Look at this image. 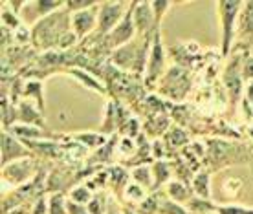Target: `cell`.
I'll return each instance as SVG.
<instances>
[{
    "instance_id": "obj_7",
    "label": "cell",
    "mask_w": 253,
    "mask_h": 214,
    "mask_svg": "<svg viewBox=\"0 0 253 214\" xmlns=\"http://www.w3.org/2000/svg\"><path fill=\"white\" fill-rule=\"evenodd\" d=\"M165 70V50L162 44V37H160V30L152 33V44L149 50V59H147V70H145V82L149 86L156 84L160 75Z\"/></svg>"
},
{
    "instance_id": "obj_32",
    "label": "cell",
    "mask_w": 253,
    "mask_h": 214,
    "mask_svg": "<svg viewBox=\"0 0 253 214\" xmlns=\"http://www.w3.org/2000/svg\"><path fill=\"white\" fill-rule=\"evenodd\" d=\"M242 79L248 82L253 81V53H246L242 59Z\"/></svg>"
},
{
    "instance_id": "obj_23",
    "label": "cell",
    "mask_w": 253,
    "mask_h": 214,
    "mask_svg": "<svg viewBox=\"0 0 253 214\" xmlns=\"http://www.w3.org/2000/svg\"><path fill=\"white\" fill-rule=\"evenodd\" d=\"M160 202H162V196H158V194L147 196L145 200L138 205V209H136V214H158Z\"/></svg>"
},
{
    "instance_id": "obj_8",
    "label": "cell",
    "mask_w": 253,
    "mask_h": 214,
    "mask_svg": "<svg viewBox=\"0 0 253 214\" xmlns=\"http://www.w3.org/2000/svg\"><path fill=\"white\" fill-rule=\"evenodd\" d=\"M242 53H233V55H229V63L224 70V84H226V88L228 92L231 94V99L237 101L239 99V95H241V90H242Z\"/></svg>"
},
{
    "instance_id": "obj_15",
    "label": "cell",
    "mask_w": 253,
    "mask_h": 214,
    "mask_svg": "<svg viewBox=\"0 0 253 214\" xmlns=\"http://www.w3.org/2000/svg\"><path fill=\"white\" fill-rule=\"evenodd\" d=\"M7 132H11L17 139H20L22 143H32L33 139H44L46 132L37 128L35 125H13Z\"/></svg>"
},
{
    "instance_id": "obj_31",
    "label": "cell",
    "mask_w": 253,
    "mask_h": 214,
    "mask_svg": "<svg viewBox=\"0 0 253 214\" xmlns=\"http://www.w3.org/2000/svg\"><path fill=\"white\" fill-rule=\"evenodd\" d=\"M2 26L4 28L9 26V30H19L22 22H20L19 17H15V13H7L6 7H2Z\"/></svg>"
},
{
    "instance_id": "obj_35",
    "label": "cell",
    "mask_w": 253,
    "mask_h": 214,
    "mask_svg": "<svg viewBox=\"0 0 253 214\" xmlns=\"http://www.w3.org/2000/svg\"><path fill=\"white\" fill-rule=\"evenodd\" d=\"M86 207H88L90 214H105V202H103V198H99V196H94V200Z\"/></svg>"
},
{
    "instance_id": "obj_14",
    "label": "cell",
    "mask_w": 253,
    "mask_h": 214,
    "mask_svg": "<svg viewBox=\"0 0 253 214\" xmlns=\"http://www.w3.org/2000/svg\"><path fill=\"white\" fill-rule=\"evenodd\" d=\"M237 32L248 42L253 40V2H244L239 20H237Z\"/></svg>"
},
{
    "instance_id": "obj_16",
    "label": "cell",
    "mask_w": 253,
    "mask_h": 214,
    "mask_svg": "<svg viewBox=\"0 0 253 214\" xmlns=\"http://www.w3.org/2000/svg\"><path fill=\"white\" fill-rule=\"evenodd\" d=\"M191 187H193L195 196L211 200V172L209 170H198V172H195Z\"/></svg>"
},
{
    "instance_id": "obj_20",
    "label": "cell",
    "mask_w": 253,
    "mask_h": 214,
    "mask_svg": "<svg viewBox=\"0 0 253 214\" xmlns=\"http://www.w3.org/2000/svg\"><path fill=\"white\" fill-rule=\"evenodd\" d=\"M92 200H94V194L88 185H77L70 190V202L77 203V205H88Z\"/></svg>"
},
{
    "instance_id": "obj_12",
    "label": "cell",
    "mask_w": 253,
    "mask_h": 214,
    "mask_svg": "<svg viewBox=\"0 0 253 214\" xmlns=\"http://www.w3.org/2000/svg\"><path fill=\"white\" fill-rule=\"evenodd\" d=\"M32 174H33V165L28 158L4 167V179H9V181L15 183V185L24 183Z\"/></svg>"
},
{
    "instance_id": "obj_11",
    "label": "cell",
    "mask_w": 253,
    "mask_h": 214,
    "mask_svg": "<svg viewBox=\"0 0 253 214\" xmlns=\"http://www.w3.org/2000/svg\"><path fill=\"white\" fill-rule=\"evenodd\" d=\"M134 26H136L139 37H149L151 33L158 30L151 2H136L134 4Z\"/></svg>"
},
{
    "instance_id": "obj_28",
    "label": "cell",
    "mask_w": 253,
    "mask_h": 214,
    "mask_svg": "<svg viewBox=\"0 0 253 214\" xmlns=\"http://www.w3.org/2000/svg\"><path fill=\"white\" fill-rule=\"evenodd\" d=\"M218 214H253V207L226 203V205H220V207H218Z\"/></svg>"
},
{
    "instance_id": "obj_3",
    "label": "cell",
    "mask_w": 253,
    "mask_h": 214,
    "mask_svg": "<svg viewBox=\"0 0 253 214\" xmlns=\"http://www.w3.org/2000/svg\"><path fill=\"white\" fill-rule=\"evenodd\" d=\"M189 73L184 68H180V66H172L171 70L165 71V75L162 77V82H160L158 88L165 97H169L172 101H182L185 94L189 92Z\"/></svg>"
},
{
    "instance_id": "obj_13",
    "label": "cell",
    "mask_w": 253,
    "mask_h": 214,
    "mask_svg": "<svg viewBox=\"0 0 253 214\" xmlns=\"http://www.w3.org/2000/svg\"><path fill=\"white\" fill-rule=\"evenodd\" d=\"M165 194H167V198H171L172 202L180 203V205H187V203L195 198L193 187H191L189 183L180 181V179H174V181L167 183V187H165Z\"/></svg>"
},
{
    "instance_id": "obj_34",
    "label": "cell",
    "mask_w": 253,
    "mask_h": 214,
    "mask_svg": "<svg viewBox=\"0 0 253 214\" xmlns=\"http://www.w3.org/2000/svg\"><path fill=\"white\" fill-rule=\"evenodd\" d=\"M26 94L24 95H33L35 99H39V103H41V107H42V95H41V92H42V84L39 81H32L26 84Z\"/></svg>"
},
{
    "instance_id": "obj_4",
    "label": "cell",
    "mask_w": 253,
    "mask_h": 214,
    "mask_svg": "<svg viewBox=\"0 0 253 214\" xmlns=\"http://www.w3.org/2000/svg\"><path fill=\"white\" fill-rule=\"evenodd\" d=\"M134 4H136V2H130L125 19L121 20L120 24L116 26L107 37L101 38L105 50L114 51V50H118V48H121V46H125L134 40V35L138 33L136 32V26H134Z\"/></svg>"
},
{
    "instance_id": "obj_19",
    "label": "cell",
    "mask_w": 253,
    "mask_h": 214,
    "mask_svg": "<svg viewBox=\"0 0 253 214\" xmlns=\"http://www.w3.org/2000/svg\"><path fill=\"white\" fill-rule=\"evenodd\" d=\"M152 174H154V189H160L164 183H169L171 178V163L167 161H156L152 165Z\"/></svg>"
},
{
    "instance_id": "obj_22",
    "label": "cell",
    "mask_w": 253,
    "mask_h": 214,
    "mask_svg": "<svg viewBox=\"0 0 253 214\" xmlns=\"http://www.w3.org/2000/svg\"><path fill=\"white\" fill-rule=\"evenodd\" d=\"M48 214H68V202L61 192L48 198Z\"/></svg>"
},
{
    "instance_id": "obj_5",
    "label": "cell",
    "mask_w": 253,
    "mask_h": 214,
    "mask_svg": "<svg viewBox=\"0 0 253 214\" xmlns=\"http://www.w3.org/2000/svg\"><path fill=\"white\" fill-rule=\"evenodd\" d=\"M126 6H130V4H125V2H101L99 4V15H97V32L95 33L101 38L107 37L108 33L125 19L126 11H128Z\"/></svg>"
},
{
    "instance_id": "obj_38",
    "label": "cell",
    "mask_w": 253,
    "mask_h": 214,
    "mask_svg": "<svg viewBox=\"0 0 253 214\" xmlns=\"http://www.w3.org/2000/svg\"><path fill=\"white\" fill-rule=\"evenodd\" d=\"M206 214H218V211H216V213H206Z\"/></svg>"
},
{
    "instance_id": "obj_25",
    "label": "cell",
    "mask_w": 253,
    "mask_h": 214,
    "mask_svg": "<svg viewBox=\"0 0 253 214\" xmlns=\"http://www.w3.org/2000/svg\"><path fill=\"white\" fill-rule=\"evenodd\" d=\"M187 141H189L187 132L182 130V128H178V126H174V128H171L167 132V143L171 146H184L187 145Z\"/></svg>"
},
{
    "instance_id": "obj_30",
    "label": "cell",
    "mask_w": 253,
    "mask_h": 214,
    "mask_svg": "<svg viewBox=\"0 0 253 214\" xmlns=\"http://www.w3.org/2000/svg\"><path fill=\"white\" fill-rule=\"evenodd\" d=\"M94 6H97V2H94V0H68V2H66V9H68L70 13L90 9V7H94Z\"/></svg>"
},
{
    "instance_id": "obj_18",
    "label": "cell",
    "mask_w": 253,
    "mask_h": 214,
    "mask_svg": "<svg viewBox=\"0 0 253 214\" xmlns=\"http://www.w3.org/2000/svg\"><path fill=\"white\" fill-rule=\"evenodd\" d=\"M185 207H187V211H189L191 214H206V213H216L220 205H216L213 200H206V198L195 196Z\"/></svg>"
},
{
    "instance_id": "obj_21",
    "label": "cell",
    "mask_w": 253,
    "mask_h": 214,
    "mask_svg": "<svg viewBox=\"0 0 253 214\" xmlns=\"http://www.w3.org/2000/svg\"><path fill=\"white\" fill-rule=\"evenodd\" d=\"M19 117L22 121H24V125H41L44 126V123H42V119H41V113H39L37 108L30 107L28 103H24V105H20V110H19Z\"/></svg>"
},
{
    "instance_id": "obj_36",
    "label": "cell",
    "mask_w": 253,
    "mask_h": 214,
    "mask_svg": "<svg viewBox=\"0 0 253 214\" xmlns=\"http://www.w3.org/2000/svg\"><path fill=\"white\" fill-rule=\"evenodd\" d=\"M68 214H90L86 205H77L74 202H68Z\"/></svg>"
},
{
    "instance_id": "obj_33",
    "label": "cell",
    "mask_w": 253,
    "mask_h": 214,
    "mask_svg": "<svg viewBox=\"0 0 253 214\" xmlns=\"http://www.w3.org/2000/svg\"><path fill=\"white\" fill-rule=\"evenodd\" d=\"M76 77H79V81L84 82V84H88L90 88H95V90H101V92H105V88H103L101 84L97 82V79H94V77H90L88 73H84V71H81V70H74L72 71Z\"/></svg>"
},
{
    "instance_id": "obj_10",
    "label": "cell",
    "mask_w": 253,
    "mask_h": 214,
    "mask_svg": "<svg viewBox=\"0 0 253 214\" xmlns=\"http://www.w3.org/2000/svg\"><path fill=\"white\" fill-rule=\"evenodd\" d=\"M97 15H99V4L90 9L72 13V32L77 38L86 37L88 33L97 32Z\"/></svg>"
},
{
    "instance_id": "obj_24",
    "label": "cell",
    "mask_w": 253,
    "mask_h": 214,
    "mask_svg": "<svg viewBox=\"0 0 253 214\" xmlns=\"http://www.w3.org/2000/svg\"><path fill=\"white\" fill-rule=\"evenodd\" d=\"M158 214H191V213L187 211V207H185V205H180V203L172 202L171 198L162 196Z\"/></svg>"
},
{
    "instance_id": "obj_27",
    "label": "cell",
    "mask_w": 253,
    "mask_h": 214,
    "mask_svg": "<svg viewBox=\"0 0 253 214\" xmlns=\"http://www.w3.org/2000/svg\"><path fill=\"white\" fill-rule=\"evenodd\" d=\"M76 139L79 141V143H84V145L88 146H101L105 145V141H107V138H103V136H99V134H77Z\"/></svg>"
},
{
    "instance_id": "obj_6",
    "label": "cell",
    "mask_w": 253,
    "mask_h": 214,
    "mask_svg": "<svg viewBox=\"0 0 253 214\" xmlns=\"http://www.w3.org/2000/svg\"><path fill=\"white\" fill-rule=\"evenodd\" d=\"M206 158L208 163L211 165V169H224L233 163L244 161L239 158V152H235L233 143H226L220 139H209L208 141V150H206Z\"/></svg>"
},
{
    "instance_id": "obj_1",
    "label": "cell",
    "mask_w": 253,
    "mask_h": 214,
    "mask_svg": "<svg viewBox=\"0 0 253 214\" xmlns=\"http://www.w3.org/2000/svg\"><path fill=\"white\" fill-rule=\"evenodd\" d=\"M70 28H72V17H70V11L64 6L63 9H59L46 19L39 20L37 24L33 26V44L41 50H50L51 46L59 48L61 40L70 33Z\"/></svg>"
},
{
    "instance_id": "obj_26",
    "label": "cell",
    "mask_w": 253,
    "mask_h": 214,
    "mask_svg": "<svg viewBox=\"0 0 253 214\" xmlns=\"http://www.w3.org/2000/svg\"><path fill=\"white\" fill-rule=\"evenodd\" d=\"M151 4H152V11H154V19H156V28L160 30L165 13L171 9L172 4L171 2H167V0H154V2H151Z\"/></svg>"
},
{
    "instance_id": "obj_29",
    "label": "cell",
    "mask_w": 253,
    "mask_h": 214,
    "mask_svg": "<svg viewBox=\"0 0 253 214\" xmlns=\"http://www.w3.org/2000/svg\"><path fill=\"white\" fill-rule=\"evenodd\" d=\"M125 194L130 198V200H134V202L141 203L143 200L147 198V190L143 189V187H139V185H136V183H130V185H126L125 189Z\"/></svg>"
},
{
    "instance_id": "obj_37",
    "label": "cell",
    "mask_w": 253,
    "mask_h": 214,
    "mask_svg": "<svg viewBox=\"0 0 253 214\" xmlns=\"http://www.w3.org/2000/svg\"><path fill=\"white\" fill-rule=\"evenodd\" d=\"M246 101L253 107V81L248 82V86H246Z\"/></svg>"
},
{
    "instance_id": "obj_9",
    "label": "cell",
    "mask_w": 253,
    "mask_h": 214,
    "mask_svg": "<svg viewBox=\"0 0 253 214\" xmlns=\"http://www.w3.org/2000/svg\"><path fill=\"white\" fill-rule=\"evenodd\" d=\"M28 146L7 130H2V167L28 158Z\"/></svg>"
},
{
    "instance_id": "obj_17",
    "label": "cell",
    "mask_w": 253,
    "mask_h": 214,
    "mask_svg": "<svg viewBox=\"0 0 253 214\" xmlns=\"http://www.w3.org/2000/svg\"><path fill=\"white\" fill-rule=\"evenodd\" d=\"M130 176H132L136 185L143 187L145 190L154 189V174H152L151 167H147V165H138V167L130 172Z\"/></svg>"
},
{
    "instance_id": "obj_2",
    "label": "cell",
    "mask_w": 253,
    "mask_h": 214,
    "mask_svg": "<svg viewBox=\"0 0 253 214\" xmlns=\"http://www.w3.org/2000/svg\"><path fill=\"white\" fill-rule=\"evenodd\" d=\"M242 6L244 2H239V0H220L216 2V11H218V17H220V53L222 57L231 55V46H233V38L235 32H237V20H239V15L242 11Z\"/></svg>"
}]
</instances>
